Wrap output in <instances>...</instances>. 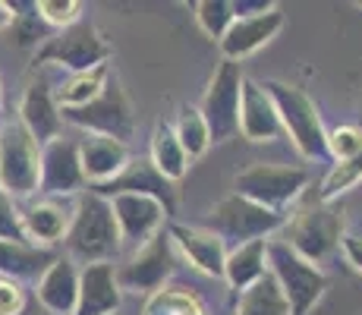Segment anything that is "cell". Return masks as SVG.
Returning a JSON list of instances; mask_svg holds the SVG:
<instances>
[{
  "instance_id": "obj_9",
  "label": "cell",
  "mask_w": 362,
  "mask_h": 315,
  "mask_svg": "<svg viewBox=\"0 0 362 315\" xmlns=\"http://www.w3.org/2000/svg\"><path fill=\"white\" fill-rule=\"evenodd\" d=\"M60 117H64V123H73V126H79V130H86L88 136H107L123 145H129L132 132H136L132 104L114 76L107 79L104 92L95 98V101H88L86 108L60 110Z\"/></svg>"
},
{
  "instance_id": "obj_6",
  "label": "cell",
  "mask_w": 362,
  "mask_h": 315,
  "mask_svg": "<svg viewBox=\"0 0 362 315\" xmlns=\"http://www.w3.org/2000/svg\"><path fill=\"white\" fill-rule=\"evenodd\" d=\"M305 186H309V173L303 167L264 164V161L249 164L233 180L236 195H243V199L255 202V205L268 208L274 214H287V208L303 195Z\"/></svg>"
},
{
  "instance_id": "obj_25",
  "label": "cell",
  "mask_w": 362,
  "mask_h": 315,
  "mask_svg": "<svg viewBox=\"0 0 362 315\" xmlns=\"http://www.w3.org/2000/svg\"><path fill=\"white\" fill-rule=\"evenodd\" d=\"M151 164H155V171L161 173L164 180H170V183H180V180L186 177V171H189V158H186L183 145L177 142V136H173V126L170 123H158L155 132H151Z\"/></svg>"
},
{
  "instance_id": "obj_16",
  "label": "cell",
  "mask_w": 362,
  "mask_h": 315,
  "mask_svg": "<svg viewBox=\"0 0 362 315\" xmlns=\"http://www.w3.org/2000/svg\"><path fill=\"white\" fill-rule=\"evenodd\" d=\"M73 202L76 199H45L41 195L38 202H29L25 208H19L25 240L41 249H51L54 243H64L66 227L73 221Z\"/></svg>"
},
{
  "instance_id": "obj_10",
  "label": "cell",
  "mask_w": 362,
  "mask_h": 315,
  "mask_svg": "<svg viewBox=\"0 0 362 315\" xmlns=\"http://www.w3.org/2000/svg\"><path fill=\"white\" fill-rule=\"evenodd\" d=\"M243 69L240 63L221 60V67L214 69L211 82L205 88V98L199 104V114L205 120L208 132L214 142H230L233 136H240V98H243Z\"/></svg>"
},
{
  "instance_id": "obj_34",
  "label": "cell",
  "mask_w": 362,
  "mask_h": 315,
  "mask_svg": "<svg viewBox=\"0 0 362 315\" xmlns=\"http://www.w3.org/2000/svg\"><path fill=\"white\" fill-rule=\"evenodd\" d=\"M0 240L6 243H29L23 230V218H19V205L0 189Z\"/></svg>"
},
{
  "instance_id": "obj_24",
  "label": "cell",
  "mask_w": 362,
  "mask_h": 315,
  "mask_svg": "<svg viewBox=\"0 0 362 315\" xmlns=\"http://www.w3.org/2000/svg\"><path fill=\"white\" fill-rule=\"evenodd\" d=\"M268 275V240H252L243 246L227 249L224 258V281L230 284V290L243 293L252 284H259Z\"/></svg>"
},
{
  "instance_id": "obj_2",
  "label": "cell",
  "mask_w": 362,
  "mask_h": 315,
  "mask_svg": "<svg viewBox=\"0 0 362 315\" xmlns=\"http://www.w3.org/2000/svg\"><path fill=\"white\" fill-rule=\"evenodd\" d=\"M264 92H268L271 101H274L277 120H281V132H287L299 155L309 158V161L328 155V132H325L322 114H318L315 101H312L303 88L290 86V82L268 79L264 82Z\"/></svg>"
},
{
  "instance_id": "obj_4",
  "label": "cell",
  "mask_w": 362,
  "mask_h": 315,
  "mask_svg": "<svg viewBox=\"0 0 362 315\" xmlns=\"http://www.w3.org/2000/svg\"><path fill=\"white\" fill-rule=\"evenodd\" d=\"M344 214L340 208L325 205V202H309L296 214H290L281 227V236L296 256H303L305 262L322 265L334 249L344 240Z\"/></svg>"
},
{
  "instance_id": "obj_20",
  "label": "cell",
  "mask_w": 362,
  "mask_h": 315,
  "mask_svg": "<svg viewBox=\"0 0 362 315\" xmlns=\"http://www.w3.org/2000/svg\"><path fill=\"white\" fill-rule=\"evenodd\" d=\"M240 136L249 142H274L281 136V120L271 95L264 92L262 82L243 79V98H240Z\"/></svg>"
},
{
  "instance_id": "obj_27",
  "label": "cell",
  "mask_w": 362,
  "mask_h": 315,
  "mask_svg": "<svg viewBox=\"0 0 362 315\" xmlns=\"http://www.w3.org/2000/svg\"><path fill=\"white\" fill-rule=\"evenodd\" d=\"M142 315H211L205 299L189 287H170L164 284L161 290L148 293L142 306Z\"/></svg>"
},
{
  "instance_id": "obj_41",
  "label": "cell",
  "mask_w": 362,
  "mask_h": 315,
  "mask_svg": "<svg viewBox=\"0 0 362 315\" xmlns=\"http://www.w3.org/2000/svg\"><path fill=\"white\" fill-rule=\"evenodd\" d=\"M114 315H120V312H114Z\"/></svg>"
},
{
  "instance_id": "obj_7",
  "label": "cell",
  "mask_w": 362,
  "mask_h": 315,
  "mask_svg": "<svg viewBox=\"0 0 362 315\" xmlns=\"http://www.w3.org/2000/svg\"><path fill=\"white\" fill-rule=\"evenodd\" d=\"M287 214H274L268 208L255 205V202L243 199V195H227L208 212V227L214 236L224 240V246H243L252 240H271L277 230L284 227Z\"/></svg>"
},
{
  "instance_id": "obj_15",
  "label": "cell",
  "mask_w": 362,
  "mask_h": 315,
  "mask_svg": "<svg viewBox=\"0 0 362 315\" xmlns=\"http://www.w3.org/2000/svg\"><path fill=\"white\" fill-rule=\"evenodd\" d=\"M88 189H92V193H98V195H104V199L120 195V193L151 195V199H158L167 208V214L177 212V183L164 180L161 173L155 171V164H151L148 158H145V161H129L127 171H123L117 180H110V183H104V186H88Z\"/></svg>"
},
{
  "instance_id": "obj_32",
  "label": "cell",
  "mask_w": 362,
  "mask_h": 315,
  "mask_svg": "<svg viewBox=\"0 0 362 315\" xmlns=\"http://www.w3.org/2000/svg\"><path fill=\"white\" fill-rule=\"evenodd\" d=\"M32 10L41 23L51 25V29H57V32L82 23V4L79 0H38V4H32Z\"/></svg>"
},
{
  "instance_id": "obj_40",
  "label": "cell",
  "mask_w": 362,
  "mask_h": 315,
  "mask_svg": "<svg viewBox=\"0 0 362 315\" xmlns=\"http://www.w3.org/2000/svg\"><path fill=\"white\" fill-rule=\"evenodd\" d=\"M0 104H4V88H0Z\"/></svg>"
},
{
  "instance_id": "obj_23",
  "label": "cell",
  "mask_w": 362,
  "mask_h": 315,
  "mask_svg": "<svg viewBox=\"0 0 362 315\" xmlns=\"http://www.w3.org/2000/svg\"><path fill=\"white\" fill-rule=\"evenodd\" d=\"M57 262L51 249H41L32 246V243H6L0 240V277H10L16 284L35 281L45 275L51 265Z\"/></svg>"
},
{
  "instance_id": "obj_14",
  "label": "cell",
  "mask_w": 362,
  "mask_h": 315,
  "mask_svg": "<svg viewBox=\"0 0 362 315\" xmlns=\"http://www.w3.org/2000/svg\"><path fill=\"white\" fill-rule=\"evenodd\" d=\"M284 10L281 6H271V10L259 13V16H243V19H233V25L227 29V35L218 41L221 54L224 60L230 63H240L246 57H252L255 51H262L277 32L284 29Z\"/></svg>"
},
{
  "instance_id": "obj_37",
  "label": "cell",
  "mask_w": 362,
  "mask_h": 315,
  "mask_svg": "<svg viewBox=\"0 0 362 315\" xmlns=\"http://www.w3.org/2000/svg\"><path fill=\"white\" fill-rule=\"evenodd\" d=\"M233 4V13H236V19H243V16H259V13L264 10H271L274 4H268V0H230Z\"/></svg>"
},
{
  "instance_id": "obj_28",
  "label": "cell",
  "mask_w": 362,
  "mask_h": 315,
  "mask_svg": "<svg viewBox=\"0 0 362 315\" xmlns=\"http://www.w3.org/2000/svg\"><path fill=\"white\" fill-rule=\"evenodd\" d=\"M233 315H290L287 299L281 297L274 277L264 275L259 284H252L249 290L240 293V303H236Z\"/></svg>"
},
{
  "instance_id": "obj_42",
  "label": "cell",
  "mask_w": 362,
  "mask_h": 315,
  "mask_svg": "<svg viewBox=\"0 0 362 315\" xmlns=\"http://www.w3.org/2000/svg\"><path fill=\"white\" fill-rule=\"evenodd\" d=\"M359 6H362V4H359Z\"/></svg>"
},
{
  "instance_id": "obj_8",
  "label": "cell",
  "mask_w": 362,
  "mask_h": 315,
  "mask_svg": "<svg viewBox=\"0 0 362 315\" xmlns=\"http://www.w3.org/2000/svg\"><path fill=\"white\" fill-rule=\"evenodd\" d=\"M110 60V45L101 38V32L92 23H76L64 32H54L45 38V45L35 54V63H51V67L73 73H88L95 67H104Z\"/></svg>"
},
{
  "instance_id": "obj_19",
  "label": "cell",
  "mask_w": 362,
  "mask_h": 315,
  "mask_svg": "<svg viewBox=\"0 0 362 315\" xmlns=\"http://www.w3.org/2000/svg\"><path fill=\"white\" fill-rule=\"evenodd\" d=\"M129 145L107 136H86L79 142V164L88 186H104L117 180L129 164Z\"/></svg>"
},
{
  "instance_id": "obj_5",
  "label": "cell",
  "mask_w": 362,
  "mask_h": 315,
  "mask_svg": "<svg viewBox=\"0 0 362 315\" xmlns=\"http://www.w3.org/2000/svg\"><path fill=\"white\" fill-rule=\"evenodd\" d=\"M41 180V145L19 120L0 123V189L13 202L32 199Z\"/></svg>"
},
{
  "instance_id": "obj_30",
  "label": "cell",
  "mask_w": 362,
  "mask_h": 315,
  "mask_svg": "<svg viewBox=\"0 0 362 315\" xmlns=\"http://www.w3.org/2000/svg\"><path fill=\"white\" fill-rule=\"evenodd\" d=\"M192 10H196L199 29L205 32L211 41L224 38L227 29H230L233 19H236L230 0H199V4H192Z\"/></svg>"
},
{
  "instance_id": "obj_36",
  "label": "cell",
  "mask_w": 362,
  "mask_h": 315,
  "mask_svg": "<svg viewBox=\"0 0 362 315\" xmlns=\"http://www.w3.org/2000/svg\"><path fill=\"white\" fill-rule=\"evenodd\" d=\"M340 249H344L346 262L362 275V236H344V240H340Z\"/></svg>"
},
{
  "instance_id": "obj_1",
  "label": "cell",
  "mask_w": 362,
  "mask_h": 315,
  "mask_svg": "<svg viewBox=\"0 0 362 315\" xmlns=\"http://www.w3.org/2000/svg\"><path fill=\"white\" fill-rule=\"evenodd\" d=\"M66 258L76 265H104L123 252L120 230H117L110 202L104 195L86 189L82 195H76L73 202V221L66 227L64 236Z\"/></svg>"
},
{
  "instance_id": "obj_12",
  "label": "cell",
  "mask_w": 362,
  "mask_h": 315,
  "mask_svg": "<svg viewBox=\"0 0 362 315\" xmlns=\"http://www.w3.org/2000/svg\"><path fill=\"white\" fill-rule=\"evenodd\" d=\"M86 177L79 164V142L60 136L54 142L41 145V180L38 193L45 199H76L86 193Z\"/></svg>"
},
{
  "instance_id": "obj_13",
  "label": "cell",
  "mask_w": 362,
  "mask_h": 315,
  "mask_svg": "<svg viewBox=\"0 0 362 315\" xmlns=\"http://www.w3.org/2000/svg\"><path fill=\"white\" fill-rule=\"evenodd\" d=\"M110 212H114L117 230H120L123 246H145L158 230H164V221L170 218L167 208L151 195H132V193H120L110 195Z\"/></svg>"
},
{
  "instance_id": "obj_17",
  "label": "cell",
  "mask_w": 362,
  "mask_h": 315,
  "mask_svg": "<svg viewBox=\"0 0 362 315\" xmlns=\"http://www.w3.org/2000/svg\"><path fill=\"white\" fill-rule=\"evenodd\" d=\"M19 123L29 130V136L38 145H47L64 136V117H60V108L54 101V88L47 86V79L29 82L23 101H19Z\"/></svg>"
},
{
  "instance_id": "obj_26",
  "label": "cell",
  "mask_w": 362,
  "mask_h": 315,
  "mask_svg": "<svg viewBox=\"0 0 362 315\" xmlns=\"http://www.w3.org/2000/svg\"><path fill=\"white\" fill-rule=\"evenodd\" d=\"M107 79H110V67H107V63H104V67L88 69V73H73V76H66L57 88H54V101H57L60 110L86 108L88 101H95V98L104 92Z\"/></svg>"
},
{
  "instance_id": "obj_31",
  "label": "cell",
  "mask_w": 362,
  "mask_h": 315,
  "mask_svg": "<svg viewBox=\"0 0 362 315\" xmlns=\"http://www.w3.org/2000/svg\"><path fill=\"white\" fill-rule=\"evenodd\" d=\"M362 180V155L356 158H346V161H337V164L331 167V173L325 177L322 189H318L315 202H325V205H331L334 199H337L340 193H346L350 186H356Z\"/></svg>"
},
{
  "instance_id": "obj_29",
  "label": "cell",
  "mask_w": 362,
  "mask_h": 315,
  "mask_svg": "<svg viewBox=\"0 0 362 315\" xmlns=\"http://www.w3.org/2000/svg\"><path fill=\"white\" fill-rule=\"evenodd\" d=\"M173 136H177L180 145H183V151L189 161L202 158L208 149H211V132H208L205 120H202L199 108H192V104H183V108H180V117H177V123H173Z\"/></svg>"
},
{
  "instance_id": "obj_38",
  "label": "cell",
  "mask_w": 362,
  "mask_h": 315,
  "mask_svg": "<svg viewBox=\"0 0 362 315\" xmlns=\"http://www.w3.org/2000/svg\"><path fill=\"white\" fill-rule=\"evenodd\" d=\"M16 16H19L16 6H13V4H4V0H0V29L13 25V19H16Z\"/></svg>"
},
{
  "instance_id": "obj_18",
  "label": "cell",
  "mask_w": 362,
  "mask_h": 315,
  "mask_svg": "<svg viewBox=\"0 0 362 315\" xmlns=\"http://www.w3.org/2000/svg\"><path fill=\"white\" fill-rule=\"evenodd\" d=\"M123 290L117 284V265H86L79 268V297L73 315H114L120 312Z\"/></svg>"
},
{
  "instance_id": "obj_21",
  "label": "cell",
  "mask_w": 362,
  "mask_h": 315,
  "mask_svg": "<svg viewBox=\"0 0 362 315\" xmlns=\"http://www.w3.org/2000/svg\"><path fill=\"white\" fill-rule=\"evenodd\" d=\"M170 240L173 246L183 252L192 265L208 277H224V258L227 246L221 236H214L205 227H189V224H170Z\"/></svg>"
},
{
  "instance_id": "obj_35",
  "label": "cell",
  "mask_w": 362,
  "mask_h": 315,
  "mask_svg": "<svg viewBox=\"0 0 362 315\" xmlns=\"http://www.w3.org/2000/svg\"><path fill=\"white\" fill-rule=\"evenodd\" d=\"M25 287L10 281V277H0V315H19L25 306Z\"/></svg>"
},
{
  "instance_id": "obj_39",
  "label": "cell",
  "mask_w": 362,
  "mask_h": 315,
  "mask_svg": "<svg viewBox=\"0 0 362 315\" xmlns=\"http://www.w3.org/2000/svg\"><path fill=\"white\" fill-rule=\"evenodd\" d=\"M19 315H51V312H47L45 306L32 297V299H25V306H23V312H19Z\"/></svg>"
},
{
  "instance_id": "obj_22",
  "label": "cell",
  "mask_w": 362,
  "mask_h": 315,
  "mask_svg": "<svg viewBox=\"0 0 362 315\" xmlns=\"http://www.w3.org/2000/svg\"><path fill=\"white\" fill-rule=\"evenodd\" d=\"M79 297V265L69 258H57L35 284V299L51 315H73Z\"/></svg>"
},
{
  "instance_id": "obj_33",
  "label": "cell",
  "mask_w": 362,
  "mask_h": 315,
  "mask_svg": "<svg viewBox=\"0 0 362 315\" xmlns=\"http://www.w3.org/2000/svg\"><path fill=\"white\" fill-rule=\"evenodd\" d=\"M328 155H334L337 161L362 155V130L359 126H353V123L334 126L328 132Z\"/></svg>"
},
{
  "instance_id": "obj_3",
  "label": "cell",
  "mask_w": 362,
  "mask_h": 315,
  "mask_svg": "<svg viewBox=\"0 0 362 315\" xmlns=\"http://www.w3.org/2000/svg\"><path fill=\"white\" fill-rule=\"evenodd\" d=\"M268 275L274 277L281 297L287 299L290 315H309L328 290L325 271L296 256L284 240H268Z\"/></svg>"
},
{
  "instance_id": "obj_11",
  "label": "cell",
  "mask_w": 362,
  "mask_h": 315,
  "mask_svg": "<svg viewBox=\"0 0 362 315\" xmlns=\"http://www.w3.org/2000/svg\"><path fill=\"white\" fill-rule=\"evenodd\" d=\"M177 271V246L170 234L158 230L145 246L136 249L123 265H117V284L123 293H155Z\"/></svg>"
}]
</instances>
